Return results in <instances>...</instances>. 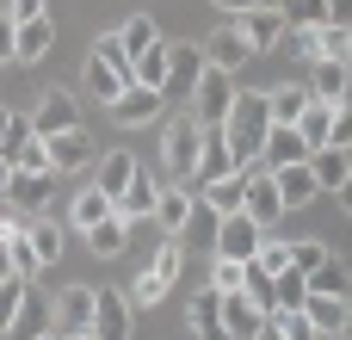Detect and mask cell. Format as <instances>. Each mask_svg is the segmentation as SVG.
Masks as SVG:
<instances>
[{
  "label": "cell",
  "mask_w": 352,
  "mask_h": 340,
  "mask_svg": "<svg viewBox=\"0 0 352 340\" xmlns=\"http://www.w3.org/2000/svg\"><path fill=\"white\" fill-rule=\"evenodd\" d=\"M223 136H229V149H235V167H241V173H248V167H260V149H266V136H272L266 87H241V93H235V111H229Z\"/></svg>",
  "instance_id": "6da1fadb"
},
{
  "label": "cell",
  "mask_w": 352,
  "mask_h": 340,
  "mask_svg": "<svg viewBox=\"0 0 352 340\" xmlns=\"http://www.w3.org/2000/svg\"><path fill=\"white\" fill-rule=\"evenodd\" d=\"M198 155H204V124L198 118H173L161 130V161H167V180H192L198 173Z\"/></svg>",
  "instance_id": "7a4b0ae2"
},
{
  "label": "cell",
  "mask_w": 352,
  "mask_h": 340,
  "mask_svg": "<svg viewBox=\"0 0 352 340\" xmlns=\"http://www.w3.org/2000/svg\"><path fill=\"white\" fill-rule=\"evenodd\" d=\"M235 74H223V68H204L198 74V87H192V118L204 124V130H223L229 124V111H235Z\"/></svg>",
  "instance_id": "3957f363"
},
{
  "label": "cell",
  "mask_w": 352,
  "mask_h": 340,
  "mask_svg": "<svg viewBox=\"0 0 352 340\" xmlns=\"http://www.w3.org/2000/svg\"><path fill=\"white\" fill-rule=\"evenodd\" d=\"M50 334L56 340H87L93 334V285H68L50 304Z\"/></svg>",
  "instance_id": "277c9868"
},
{
  "label": "cell",
  "mask_w": 352,
  "mask_h": 340,
  "mask_svg": "<svg viewBox=\"0 0 352 340\" xmlns=\"http://www.w3.org/2000/svg\"><path fill=\"white\" fill-rule=\"evenodd\" d=\"M0 161H6L12 173H50V142L31 130V118H12V130H6V142H0Z\"/></svg>",
  "instance_id": "5b68a950"
},
{
  "label": "cell",
  "mask_w": 352,
  "mask_h": 340,
  "mask_svg": "<svg viewBox=\"0 0 352 340\" xmlns=\"http://www.w3.org/2000/svg\"><path fill=\"white\" fill-rule=\"evenodd\" d=\"M130 304H124V291L118 285H93V334L87 340H130Z\"/></svg>",
  "instance_id": "8992f818"
},
{
  "label": "cell",
  "mask_w": 352,
  "mask_h": 340,
  "mask_svg": "<svg viewBox=\"0 0 352 340\" xmlns=\"http://www.w3.org/2000/svg\"><path fill=\"white\" fill-rule=\"evenodd\" d=\"M241 180H248V198H241V211H248V217H254V223L272 235V229H278V217H285V198H278L272 173H266V167H248Z\"/></svg>",
  "instance_id": "52a82bcc"
},
{
  "label": "cell",
  "mask_w": 352,
  "mask_h": 340,
  "mask_svg": "<svg viewBox=\"0 0 352 340\" xmlns=\"http://www.w3.org/2000/svg\"><path fill=\"white\" fill-rule=\"evenodd\" d=\"M223 297V334L229 340H260L266 334V310H260V297H248V291H217Z\"/></svg>",
  "instance_id": "ba28073f"
},
{
  "label": "cell",
  "mask_w": 352,
  "mask_h": 340,
  "mask_svg": "<svg viewBox=\"0 0 352 340\" xmlns=\"http://www.w3.org/2000/svg\"><path fill=\"white\" fill-rule=\"evenodd\" d=\"M235 31L248 37V50H278V43L291 37V19L266 0V6H254V12H241V19H235Z\"/></svg>",
  "instance_id": "9c48e42d"
},
{
  "label": "cell",
  "mask_w": 352,
  "mask_h": 340,
  "mask_svg": "<svg viewBox=\"0 0 352 340\" xmlns=\"http://www.w3.org/2000/svg\"><path fill=\"white\" fill-rule=\"evenodd\" d=\"M260 242H266V229L241 211V217H223V229H217V248H210V254H223V260H241V266H248V260L260 254Z\"/></svg>",
  "instance_id": "30bf717a"
},
{
  "label": "cell",
  "mask_w": 352,
  "mask_h": 340,
  "mask_svg": "<svg viewBox=\"0 0 352 340\" xmlns=\"http://www.w3.org/2000/svg\"><path fill=\"white\" fill-rule=\"evenodd\" d=\"M173 56H167V87H161V99H192V87H198V74H204V50L198 43H167Z\"/></svg>",
  "instance_id": "8fae6325"
},
{
  "label": "cell",
  "mask_w": 352,
  "mask_h": 340,
  "mask_svg": "<svg viewBox=\"0 0 352 340\" xmlns=\"http://www.w3.org/2000/svg\"><path fill=\"white\" fill-rule=\"evenodd\" d=\"M99 161V149H93V136L74 124V130H62V136H50V173H80V167H93Z\"/></svg>",
  "instance_id": "7c38bea8"
},
{
  "label": "cell",
  "mask_w": 352,
  "mask_h": 340,
  "mask_svg": "<svg viewBox=\"0 0 352 340\" xmlns=\"http://www.w3.org/2000/svg\"><path fill=\"white\" fill-rule=\"evenodd\" d=\"M303 316H309V328L322 340H340L352 322V297H322V291H309L303 297Z\"/></svg>",
  "instance_id": "4fadbf2b"
},
{
  "label": "cell",
  "mask_w": 352,
  "mask_h": 340,
  "mask_svg": "<svg viewBox=\"0 0 352 340\" xmlns=\"http://www.w3.org/2000/svg\"><path fill=\"white\" fill-rule=\"evenodd\" d=\"M192 211H198V192H192V186H179V180H161V198H155V223H161L167 235H179V229L192 223Z\"/></svg>",
  "instance_id": "5bb4252c"
},
{
  "label": "cell",
  "mask_w": 352,
  "mask_h": 340,
  "mask_svg": "<svg viewBox=\"0 0 352 340\" xmlns=\"http://www.w3.org/2000/svg\"><path fill=\"white\" fill-rule=\"evenodd\" d=\"M198 50H204V68H223V74H235V68H241V62L254 56V50H248V37H241L235 25H223V31H210V37L198 43Z\"/></svg>",
  "instance_id": "9a60e30c"
},
{
  "label": "cell",
  "mask_w": 352,
  "mask_h": 340,
  "mask_svg": "<svg viewBox=\"0 0 352 340\" xmlns=\"http://www.w3.org/2000/svg\"><path fill=\"white\" fill-rule=\"evenodd\" d=\"M74 124H80V118H74V93H62V87H50V93H43V105L31 111V130H37L43 142H50V136H62V130H74Z\"/></svg>",
  "instance_id": "2e32d148"
},
{
  "label": "cell",
  "mask_w": 352,
  "mask_h": 340,
  "mask_svg": "<svg viewBox=\"0 0 352 340\" xmlns=\"http://www.w3.org/2000/svg\"><path fill=\"white\" fill-rule=\"evenodd\" d=\"M229 173H241V167H235V149H229V136H223V130H204V155H198V173H192V186H217V180H229Z\"/></svg>",
  "instance_id": "e0dca14e"
},
{
  "label": "cell",
  "mask_w": 352,
  "mask_h": 340,
  "mask_svg": "<svg viewBox=\"0 0 352 340\" xmlns=\"http://www.w3.org/2000/svg\"><path fill=\"white\" fill-rule=\"evenodd\" d=\"M136 173H142V167H136V155H130V149H111V155H99V161H93V186H99L111 204L124 198V186H130Z\"/></svg>",
  "instance_id": "ac0fdd59"
},
{
  "label": "cell",
  "mask_w": 352,
  "mask_h": 340,
  "mask_svg": "<svg viewBox=\"0 0 352 340\" xmlns=\"http://www.w3.org/2000/svg\"><path fill=\"white\" fill-rule=\"evenodd\" d=\"M272 186H278L285 211H303V204H316V198H322V180H316V167H309V161L278 167V173H272Z\"/></svg>",
  "instance_id": "d6986e66"
},
{
  "label": "cell",
  "mask_w": 352,
  "mask_h": 340,
  "mask_svg": "<svg viewBox=\"0 0 352 340\" xmlns=\"http://www.w3.org/2000/svg\"><path fill=\"white\" fill-rule=\"evenodd\" d=\"M161 111H167V99H161V93H148V87H124V93H118V105H111V118H118L124 130H136V124H155Z\"/></svg>",
  "instance_id": "ffe728a7"
},
{
  "label": "cell",
  "mask_w": 352,
  "mask_h": 340,
  "mask_svg": "<svg viewBox=\"0 0 352 340\" xmlns=\"http://www.w3.org/2000/svg\"><path fill=\"white\" fill-rule=\"evenodd\" d=\"M25 242H31L37 266H56V260L68 254V223H56V217H31V223H25Z\"/></svg>",
  "instance_id": "44dd1931"
},
{
  "label": "cell",
  "mask_w": 352,
  "mask_h": 340,
  "mask_svg": "<svg viewBox=\"0 0 352 340\" xmlns=\"http://www.w3.org/2000/svg\"><path fill=\"white\" fill-rule=\"evenodd\" d=\"M56 43V19H31V25H12V62H43Z\"/></svg>",
  "instance_id": "7402d4cb"
},
{
  "label": "cell",
  "mask_w": 352,
  "mask_h": 340,
  "mask_svg": "<svg viewBox=\"0 0 352 340\" xmlns=\"http://www.w3.org/2000/svg\"><path fill=\"white\" fill-rule=\"evenodd\" d=\"M6 204H12L19 217H43V211H50V173H12Z\"/></svg>",
  "instance_id": "603a6c76"
},
{
  "label": "cell",
  "mask_w": 352,
  "mask_h": 340,
  "mask_svg": "<svg viewBox=\"0 0 352 340\" xmlns=\"http://www.w3.org/2000/svg\"><path fill=\"white\" fill-rule=\"evenodd\" d=\"M303 111H309V87H266V118H272V130H297Z\"/></svg>",
  "instance_id": "cb8c5ba5"
},
{
  "label": "cell",
  "mask_w": 352,
  "mask_h": 340,
  "mask_svg": "<svg viewBox=\"0 0 352 340\" xmlns=\"http://www.w3.org/2000/svg\"><path fill=\"white\" fill-rule=\"evenodd\" d=\"M155 198H161V173H136L130 186H124V198L111 204L124 223H136V217H155Z\"/></svg>",
  "instance_id": "d4e9b609"
},
{
  "label": "cell",
  "mask_w": 352,
  "mask_h": 340,
  "mask_svg": "<svg viewBox=\"0 0 352 340\" xmlns=\"http://www.w3.org/2000/svg\"><path fill=\"white\" fill-rule=\"evenodd\" d=\"M346 81H352L346 62H316L309 68V99L316 105H346Z\"/></svg>",
  "instance_id": "484cf974"
},
{
  "label": "cell",
  "mask_w": 352,
  "mask_h": 340,
  "mask_svg": "<svg viewBox=\"0 0 352 340\" xmlns=\"http://www.w3.org/2000/svg\"><path fill=\"white\" fill-rule=\"evenodd\" d=\"M111 217V198L99 192V186H87V192H74V204H68V235H87V229H99Z\"/></svg>",
  "instance_id": "4316f807"
},
{
  "label": "cell",
  "mask_w": 352,
  "mask_h": 340,
  "mask_svg": "<svg viewBox=\"0 0 352 340\" xmlns=\"http://www.w3.org/2000/svg\"><path fill=\"white\" fill-rule=\"evenodd\" d=\"M186 322H192L198 340H229L223 334V297H217V291H198V297L186 304Z\"/></svg>",
  "instance_id": "83f0119b"
},
{
  "label": "cell",
  "mask_w": 352,
  "mask_h": 340,
  "mask_svg": "<svg viewBox=\"0 0 352 340\" xmlns=\"http://www.w3.org/2000/svg\"><path fill=\"white\" fill-rule=\"evenodd\" d=\"M297 161H309L303 136H297V130H272V136H266V149H260V167H266V173H278V167H297Z\"/></svg>",
  "instance_id": "f1b7e54d"
},
{
  "label": "cell",
  "mask_w": 352,
  "mask_h": 340,
  "mask_svg": "<svg viewBox=\"0 0 352 340\" xmlns=\"http://www.w3.org/2000/svg\"><path fill=\"white\" fill-rule=\"evenodd\" d=\"M241 198H248V180L241 173H229L217 186H198V204H210L217 217H241Z\"/></svg>",
  "instance_id": "f546056e"
},
{
  "label": "cell",
  "mask_w": 352,
  "mask_h": 340,
  "mask_svg": "<svg viewBox=\"0 0 352 340\" xmlns=\"http://www.w3.org/2000/svg\"><path fill=\"white\" fill-rule=\"evenodd\" d=\"M303 297H309V279L303 273H278L272 291H266V316H291V310H303Z\"/></svg>",
  "instance_id": "4dcf8cb0"
},
{
  "label": "cell",
  "mask_w": 352,
  "mask_h": 340,
  "mask_svg": "<svg viewBox=\"0 0 352 340\" xmlns=\"http://www.w3.org/2000/svg\"><path fill=\"white\" fill-rule=\"evenodd\" d=\"M87 248H93V254H99V260H118V254H124V248H130V223H124V217H118V211H111V217H105V223H99V229H87Z\"/></svg>",
  "instance_id": "1f68e13d"
},
{
  "label": "cell",
  "mask_w": 352,
  "mask_h": 340,
  "mask_svg": "<svg viewBox=\"0 0 352 340\" xmlns=\"http://www.w3.org/2000/svg\"><path fill=\"white\" fill-rule=\"evenodd\" d=\"M118 43H124V50H130V62H136L142 50H155V43H161V25H155L148 12H130V19L118 25Z\"/></svg>",
  "instance_id": "d6a6232c"
},
{
  "label": "cell",
  "mask_w": 352,
  "mask_h": 340,
  "mask_svg": "<svg viewBox=\"0 0 352 340\" xmlns=\"http://www.w3.org/2000/svg\"><path fill=\"white\" fill-rule=\"evenodd\" d=\"M309 167H316V180H322V192H340V180L352 173V149H316Z\"/></svg>",
  "instance_id": "836d02e7"
},
{
  "label": "cell",
  "mask_w": 352,
  "mask_h": 340,
  "mask_svg": "<svg viewBox=\"0 0 352 340\" xmlns=\"http://www.w3.org/2000/svg\"><path fill=\"white\" fill-rule=\"evenodd\" d=\"M93 62H105V68H111L124 87H136V62H130V50L118 43V31H105V37L93 43Z\"/></svg>",
  "instance_id": "e575fe53"
},
{
  "label": "cell",
  "mask_w": 352,
  "mask_h": 340,
  "mask_svg": "<svg viewBox=\"0 0 352 340\" xmlns=\"http://www.w3.org/2000/svg\"><path fill=\"white\" fill-rule=\"evenodd\" d=\"M328 130H334V105H316V99H309V111L297 118L303 149H309V155H316V149H328Z\"/></svg>",
  "instance_id": "d590c367"
},
{
  "label": "cell",
  "mask_w": 352,
  "mask_h": 340,
  "mask_svg": "<svg viewBox=\"0 0 352 340\" xmlns=\"http://www.w3.org/2000/svg\"><path fill=\"white\" fill-rule=\"evenodd\" d=\"M309 291H322V297H352V266L346 260H322V266L309 273Z\"/></svg>",
  "instance_id": "8d00e7d4"
},
{
  "label": "cell",
  "mask_w": 352,
  "mask_h": 340,
  "mask_svg": "<svg viewBox=\"0 0 352 340\" xmlns=\"http://www.w3.org/2000/svg\"><path fill=\"white\" fill-rule=\"evenodd\" d=\"M167 56H173L167 43H155V50H142V56H136V87H148V93H161V87H167Z\"/></svg>",
  "instance_id": "74e56055"
},
{
  "label": "cell",
  "mask_w": 352,
  "mask_h": 340,
  "mask_svg": "<svg viewBox=\"0 0 352 340\" xmlns=\"http://www.w3.org/2000/svg\"><path fill=\"white\" fill-rule=\"evenodd\" d=\"M80 87L99 99V105H118V93H124V81L105 68V62H87V74H80Z\"/></svg>",
  "instance_id": "f35d334b"
},
{
  "label": "cell",
  "mask_w": 352,
  "mask_h": 340,
  "mask_svg": "<svg viewBox=\"0 0 352 340\" xmlns=\"http://www.w3.org/2000/svg\"><path fill=\"white\" fill-rule=\"evenodd\" d=\"M155 279H161L167 291H173V285L186 279V242H173V235L161 242V254H155Z\"/></svg>",
  "instance_id": "ab89813d"
},
{
  "label": "cell",
  "mask_w": 352,
  "mask_h": 340,
  "mask_svg": "<svg viewBox=\"0 0 352 340\" xmlns=\"http://www.w3.org/2000/svg\"><path fill=\"white\" fill-rule=\"evenodd\" d=\"M25 297H31V285H25V279H6V285H0V334H12V328H19Z\"/></svg>",
  "instance_id": "60d3db41"
},
{
  "label": "cell",
  "mask_w": 352,
  "mask_h": 340,
  "mask_svg": "<svg viewBox=\"0 0 352 340\" xmlns=\"http://www.w3.org/2000/svg\"><path fill=\"white\" fill-rule=\"evenodd\" d=\"M322 260H334L322 235H303V242H291V273H303V279H309V273H316Z\"/></svg>",
  "instance_id": "b9f144b4"
},
{
  "label": "cell",
  "mask_w": 352,
  "mask_h": 340,
  "mask_svg": "<svg viewBox=\"0 0 352 340\" xmlns=\"http://www.w3.org/2000/svg\"><path fill=\"white\" fill-rule=\"evenodd\" d=\"M217 229H223V217H217L210 204H198V211H192V223H186L173 242H210V248H217Z\"/></svg>",
  "instance_id": "7bdbcfd3"
},
{
  "label": "cell",
  "mask_w": 352,
  "mask_h": 340,
  "mask_svg": "<svg viewBox=\"0 0 352 340\" xmlns=\"http://www.w3.org/2000/svg\"><path fill=\"white\" fill-rule=\"evenodd\" d=\"M254 266H260L266 279H278V273H291V242H278V235H266V242H260V254H254Z\"/></svg>",
  "instance_id": "ee69618b"
},
{
  "label": "cell",
  "mask_w": 352,
  "mask_h": 340,
  "mask_svg": "<svg viewBox=\"0 0 352 340\" xmlns=\"http://www.w3.org/2000/svg\"><path fill=\"white\" fill-rule=\"evenodd\" d=\"M210 291H248V266H241V260L210 254Z\"/></svg>",
  "instance_id": "f6af8a7d"
},
{
  "label": "cell",
  "mask_w": 352,
  "mask_h": 340,
  "mask_svg": "<svg viewBox=\"0 0 352 340\" xmlns=\"http://www.w3.org/2000/svg\"><path fill=\"white\" fill-rule=\"evenodd\" d=\"M161 297H167V285H161L155 273H142V279H130V285H124V304H130V310H155Z\"/></svg>",
  "instance_id": "bcb514c9"
},
{
  "label": "cell",
  "mask_w": 352,
  "mask_h": 340,
  "mask_svg": "<svg viewBox=\"0 0 352 340\" xmlns=\"http://www.w3.org/2000/svg\"><path fill=\"white\" fill-rule=\"evenodd\" d=\"M272 6H278L291 25H328V6H322V0H272Z\"/></svg>",
  "instance_id": "7dc6e473"
},
{
  "label": "cell",
  "mask_w": 352,
  "mask_h": 340,
  "mask_svg": "<svg viewBox=\"0 0 352 340\" xmlns=\"http://www.w3.org/2000/svg\"><path fill=\"white\" fill-rule=\"evenodd\" d=\"M266 322H272L285 340H322L316 328H309V316H303V310H291V316H266Z\"/></svg>",
  "instance_id": "c3c4849f"
},
{
  "label": "cell",
  "mask_w": 352,
  "mask_h": 340,
  "mask_svg": "<svg viewBox=\"0 0 352 340\" xmlns=\"http://www.w3.org/2000/svg\"><path fill=\"white\" fill-rule=\"evenodd\" d=\"M328 149H352V99L334 105V130H328Z\"/></svg>",
  "instance_id": "681fc988"
},
{
  "label": "cell",
  "mask_w": 352,
  "mask_h": 340,
  "mask_svg": "<svg viewBox=\"0 0 352 340\" xmlns=\"http://www.w3.org/2000/svg\"><path fill=\"white\" fill-rule=\"evenodd\" d=\"M50 12V0H6V19L12 25H31V19H43Z\"/></svg>",
  "instance_id": "f907efd6"
},
{
  "label": "cell",
  "mask_w": 352,
  "mask_h": 340,
  "mask_svg": "<svg viewBox=\"0 0 352 340\" xmlns=\"http://www.w3.org/2000/svg\"><path fill=\"white\" fill-rule=\"evenodd\" d=\"M25 223H31V217H19V211H0V248L25 242Z\"/></svg>",
  "instance_id": "816d5d0a"
},
{
  "label": "cell",
  "mask_w": 352,
  "mask_h": 340,
  "mask_svg": "<svg viewBox=\"0 0 352 340\" xmlns=\"http://www.w3.org/2000/svg\"><path fill=\"white\" fill-rule=\"evenodd\" d=\"M328 6V25H340V31H352V0H322Z\"/></svg>",
  "instance_id": "f5cc1de1"
},
{
  "label": "cell",
  "mask_w": 352,
  "mask_h": 340,
  "mask_svg": "<svg viewBox=\"0 0 352 340\" xmlns=\"http://www.w3.org/2000/svg\"><path fill=\"white\" fill-rule=\"evenodd\" d=\"M210 6H217V12H223V19H241V12H254V6H260V0H210Z\"/></svg>",
  "instance_id": "db71d44e"
},
{
  "label": "cell",
  "mask_w": 352,
  "mask_h": 340,
  "mask_svg": "<svg viewBox=\"0 0 352 340\" xmlns=\"http://www.w3.org/2000/svg\"><path fill=\"white\" fill-rule=\"evenodd\" d=\"M334 198H340V211H346V217H352V173H346V180H340V192H334Z\"/></svg>",
  "instance_id": "11a10c76"
},
{
  "label": "cell",
  "mask_w": 352,
  "mask_h": 340,
  "mask_svg": "<svg viewBox=\"0 0 352 340\" xmlns=\"http://www.w3.org/2000/svg\"><path fill=\"white\" fill-rule=\"evenodd\" d=\"M12 118H19V111H6V105H0V142H6V130H12Z\"/></svg>",
  "instance_id": "9f6ffc18"
},
{
  "label": "cell",
  "mask_w": 352,
  "mask_h": 340,
  "mask_svg": "<svg viewBox=\"0 0 352 340\" xmlns=\"http://www.w3.org/2000/svg\"><path fill=\"white\" fill-rule=\"evenodd\" d=\"M6 186H12V167L0 161V204H6Z\"/></svg>",
  "instance_id": "6f0895ef"
},
{
  "label": "cell",
  "mask_w": 352,
  "mask_h": 340,
  "mask_svg": "<svg viewBox=\"0 0 352 340\" xmlns=\"http://www.w3.org/2000/svg\"><path fill=\"white\" fill-rule=\"evenodd\" d=\"M6 279H12V260H6V248H0V285H6Z\"/></svg>",
  "instance_id": "680465c9"
},
{
  "label": "cell",
  "mask_w": 352,
  "mask_h": 340,
  "mask_svg": "<svg viewBox=\"0 0 352 340\" xmlns=\"http://www.w3.org/2000/svg\"><path fill=\"white\" fill-rule=\"evenodd\" d=\"M260 340H285V334H278V328H272V322H266V334H260Z\"/></svg>",
  "instance_id": "91938a15"
},
{
  "label": "cell",
  "mask_w": 352,
  "mask_h": 340,
  "mask_svg": "<svg viewBox=\"0 0 352 340\" xmlns=\"http://www.w3.org/2000/svg\"><path fill=\"white\" fill-rule=\"evenodd\" d=\"M25 340H56V334H25Z\"/></svg>",
  "instance_id": "94428289"
},
{
  "label": "cell",
  "mask_w": 352,
  "mask_h": 340,
  "mask_svg": "<svg viewBox=\"0 0 352 340\" xmlns=\"http://www.w3.org/2000/svg\"><path fill=\"white\" fill-rule=\"evenodd\" d=\"M346 68H352V43H346Z\"/></svg>",
  "instance_id": "6125c7cd"
},
{
  "label": "cell",
  "mask_w": 352,
  "mask_h": 340,
  "mask_svg": "<svg viewBox=\"0 0 352 340\" xmlns=\"http://www.w3.org/2000/svg\"><path fill=\"white\" fill-rule=\"evenodd\" d=\"M0 12H6V0H0Z\"/></svg>",
  "instance_id": "be15d7a7"
},
{
  "label": "cell",
  "mask_w": 352,
  "mask_h": 340,
  "mask_svg": "<svg viewBox=\"0 0 352 340\" xmlns=\"http://www.w3.org/2000/svg\"><path fill=\"white\" fill-rule=\"evenodd\" d=\"M340 340H346V334H340Z\"/></svg>",
  "instance_id": "e7e4bbea"
}]
</instances>
